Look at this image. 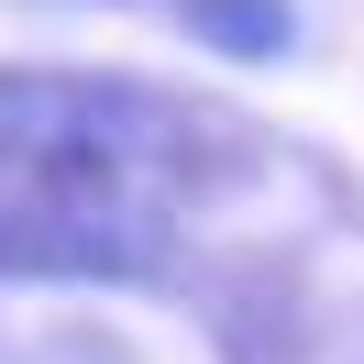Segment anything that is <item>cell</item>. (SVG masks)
<instances>
[{
	"instance_id": "7a4b0ae2",
	"label": "cell",
	"mask_w": 364,
	"mask_h": 364,
	"mask_svg": "<svg viewBox=\"0 0 364 364\" xmlns=\"http://www.w3.org/2000/svg\"><path fill=\"white\" fill-rule=\"evenodd\" d=\"M177 23L199 55H221V67H287L298 55V11L287 0H177Z\"/></svg>"
},
{
	"instance_id": "6da1fadb",
	"label": "cell",
	"mask_w": 364,
	"mask_h": 364,
	"mask_svg": "<svg viewBox=\"0 0 364 364\" xmlns=\"http://www.w3.org/2000/svg\"><path fill=\"white\" fill-rule=\"evenodd\" d=\"M0 364H364V177L221 89L11 67Z\"/></svg>"
}]
</instances>
